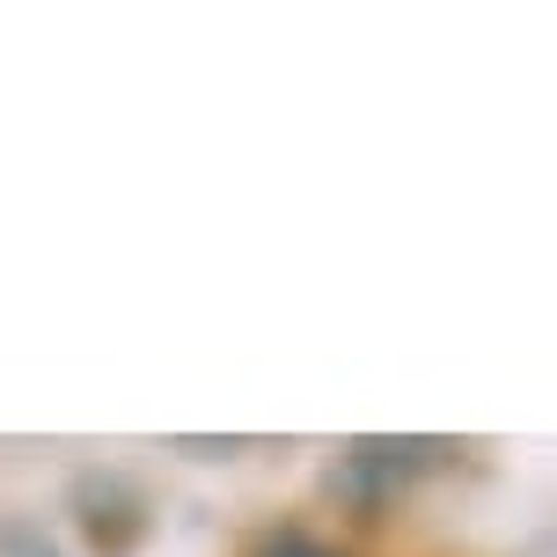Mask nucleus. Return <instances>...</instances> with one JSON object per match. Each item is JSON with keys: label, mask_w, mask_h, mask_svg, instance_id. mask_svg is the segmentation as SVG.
<instances>
[{"label": "nucleus", "mask_w": 557, "mask_h": 557, "mask_svg": "<svg viewBox=\"0 0 557 557\" xmlns=\"http://www.w3.org/2000/svg\"><path fill=\"white\" fill-rule=\"evenodd\" d=\"M257 557H345V550H331V543H315V535H272Z\"/></svg>", "instance_id": "nucleus-1"}]
</instances>
